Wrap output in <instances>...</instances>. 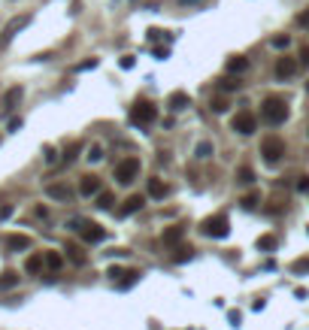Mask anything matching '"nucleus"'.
Wrapping results in <instances>:
<instances>
[{"instance_id":"nucleus-1","label":"nucleus","mask_w":309,"mask_h":330,"mask_svg":"<svg viewBox=\"0 0 309 330\" xmlns=\"http://www.w3.org/2000/svg\"><path fill=\"white\" fill-rule=\"evenodd\" d=\"M261 118L267 121V125H282L285 118H288V103L279 97H267L264 103H261Z\"/></svg>"},{"instance_id":"nucleus-2","label":"nucleus","mask_w":309,"mask_h":330,"mask_svg":"<svg viewBox=\"0 0 309 330\" xmlns=\"http://www.w3.org/2000/svg\"><path fill=\"white\" fill-rule=\"evenodd\" d=\"M200 231H203V236L224 239V236L231 233V221H228V215H224V212H218V215H209V218L200 221Z\"/></svg>"},{"instance_id":"nucleus-3","label":"nucleus","mask_w":309,"mask_h":330,"mask_svg":"<svg viewBox=\"0 0 309 330\" xmlns=\"http://www.w3.org/2000/svg\"><path fill=\"white\" fill-rule=\"evenodd\" d=\"M261 155H264V161H267V164H276V161L285 155V139H282V136H276V133L264 136V139H261Z\"/></svg>"},{"instance_id":"nucleus-4","label":"nucleus","mask_w":309,"mask_h":330,"mask_svg":"<svg viewBox=\"0 0 309 330\" xmlns=\"http://www.w3.org/2000/svg\"><path fill=\"white\" fill-rule=\"evenodd\" d=\"M70 228L82 233V236H85V242H100L103 236H106V231H103L100 224H94V221H82V218H73V221H70Z\"/></svg>"},{"instance_id":"nucleus-5","label":"nucleus","mask_w":309,"mask_h":330,"mask_svg":"<svg viewBox=\"0 0 309 330\" xmlns=\"http://www.w3.org/2000/svg\"><path fill=\"white\" fill-rule=\"evenodd\" d=\"M137 176H139V158H125V161L115 164V179L121 185H131Z\"/></svg>"},{"instance_id":"nucleus-6","label":"nucleus","mask_w":309,"mask_h":330,"mask_svg":"<svg viewBox=\"0 0 309 330\" xmlns=\"http://www.w3.org/2000/svg\"><path fill=\"white\" fill-rule=\"evenodd\" d=\"M155 118H158V109L149 100H137L134 103V109H131V121L134 125H152Z\"/></svg>"},{"instance_id":"nucleus-7","label":"nucleus","mask_w":309,"mask_h":330,"mask_svg":"<svg viewBox=\"0 0 309 330\" xmlns=\"http://www.w3.org/2000/svg\"><path fill=\"white\" fill-rule=\"evenodd\" d=\"M258 128V118L252 115V112H237L234 118H231V131L242 133V136H249V133H255Z\"/></svg>"},{"instance_id":"nucleus-8","label":"nucleus","mask_w":309,"mask_h":330,"mask_svg":"<svg viewBox=\"0 0 309 330\" xmlns=\"http://www.w3.org/2000/svg\"><path fill=\"white\" fill-rule=\"evenodd\" d=\"M22 97H25V88H22V85H12V88L3 94V100H0V115H9V112L22 103Z\"/></svg>"},{"instance_id":"nucleus-9","label":"nucleus","mask_w":309,"mask_h":330,"mask_svg":"<svg viewBox=\"0 0 309 330\" xmlns=\"http://www.w3.org/2000/svg\"><path fill=\"white\" fill-rule=\"evenodd\" d=\"M28 25H31V15H15V18H12V22H9V25L3 28V33H0V46H6V43H9V39L15 36V33L25 31Z\"/></svg>"},{"instance_id":"nucleus-10","label":"nucleus","mask_w":309,"mask_h":330,"mask_svg":"<svg viewBox=\"0 0 309 330\" xmlns=\"http://www.w3.org/2000/svg\"><path fill=\"white\" fill-rule=\"evenodd\" d=\"M79 194H82V197H94V194H100V179H97V176H82V182H79Z\"/></svg>"},{"instance_id":"nucleus-11","label":"nucleus","mask_w":309,"mask_h":330,"mask_svg":"<svg viewBox=\"0 0 309 330\" xmlns=\"http://www.w3.org/2000/svg\"><path fill=\"white\" fill-rule=\"evenodd\" d=\"M294 73H297V61H294V58L282 55V58L276 61V76H279V79H288V76H294Z\"/></svg>"},{"instance_id":"nucleus-12","label":"nucleus","mask_w":309,"mask_h":330,"mask_svg":"<svg viewBox=\"0 0 309 330\" xmlns=\"http://www.w3.org/2000/svg\"><path fill=\"white\" fill-rule=\"evenodd\" d=\"M142 203H146V200L139 197V194H131V197L125 200V203H121V209H118V215H121V218H128V215H134V212H139V209H142Z\"/></svg>"},{"instance_id":"nucleus-13","label":"nucleus","mask_w":309,"mask_h":330,"mask_svg":"<svg viewBox=\"0 0 309 330\" xmlns=\"http://www.w3.org/2000/svg\"><path fill=\"white\" fill-rule=\"evenodd\" d=\"M6 249H9V252L31 249V236H25V233H9V236H6Z\"/></svg>"},{"instance_id":"nucleus-14","label":"nucleus","mask_w":309,"mask_h":330,"mask_svg":"<svg viewBox=\"0 0 309 330\" xmlns=\"http://www.w3.org/2000/svg\"><path fill=\"white\" fill-rule=\"evenodd\" d=\"M46 194H49V197H52V200H64V203H67V200L73 197V191H70L67 185H64V182H55V185H46Z\"/></svg>"},{"instance_id":"nucleus-15","label":"nucleus","mask_w":309,"mask_h":330,"mask_svg":"<svg viewBox=\"0 0 309 330\" xmlns=\"http://www.w3.org/2000/svg\"><path fill=\"white\" fill-rule=\"evenodd\" d=\"M182 236H185V228H182V224H173V228L164 231V245H176Z\"/></svg>"},{"instance_id":"nucleus-16","label":"nucleus","mask_w":309,"mask_h":330,"mask_svg":"<svg viewBox=\"0 0 309 330\" xmlns=\"http://www.w3.org/2000/svg\"><path fill=\"white\" fill-rule=\"evenodd\" d=\"M185 106H191V97H188L185 91H173L170 94V109L179 112V109H185Z\"/></svg>"},{"instance_id":"nucleus-17","label":"nucleus","mask_w":309,"mask_h":330,"mask_svg":"<svg viewBox=\"0 0 309 330\" xmlns=\"http://www.w3.org/2000/svg\"><path fill=\"white\" fill-rule=\"evenodd\" d=\"M64 252H67V261H73L76 266H82L85 261H88V258H85V252H82L79 245H73V242H70L67 249H64Z\"/></svg>"},{"instance_id":"nucleus-18","label":"nucleus","mask_w":309,"mask_h":330,"mask_svg":"<svg viewBox=\"0 0 309 330\" xmlns=\"http://www.w3.org/2000/svg\"><path fill=\"white\" fill-rule=\"evenodd\" d=\"M43 261H46L49 270H55V273H58V270L64 266V255H58V252H46V255H43Z\"/></svg>"},{"instance_id":"nucleus-19","label":"nucleus","mask_w":309,"mask_h":330,"mask_svg":"<svg viewBox=\"0 0 309 330\" xmlns=\"http://www.w3.org/2000/svg\"><path fill=\"white\" fill-rule=\"evenodd\" d=\"M167 194V185L161 182V179H149V197H155V200H161Z\"/></svg>"},{"instance_id":"nucleus-20","label":"nucleus","mask_w":309,"mask_h":330,"mask_svg":"<svg viewBox=\"0 0 309 330\" xmlns=\"http://www.w3.org/2000/svg\"><path fill=\"white\" fill-rule=\"evenodd\" d=\"M194 155L206 161V158H212V155H215V146H212L209 139H200V142H197V149H194Z\"/></svg>"},{"instance_id":"nucleus-21","label":"nucleus","mask_w":309,"mask_h":330,"mask_svg":"<svg viewBox=\"0 0 309 330\" xmlns=\"http://www.w3.org/2000/svg\"><path fill=\"white\" fill-rule=\"evenodd\" d=\"M228 70H231V73H245V70H249V61H245L242 55H237V58L228 61Z\"/></svg>"},{"instance_id":"nucleus-22","label":"nucleus","mask_w":309,"mask_h":330,"mask_svg":"<svg viewBox=\"0 0 309 330\" xmlns=\"http://www.w3.org/2000/svg\"><path fill=\"white\" fill-rule=\"evenodd\" d=\"M43 266H46V261H43V255H31V258L25 261V270H28V273H39Z\"/></svg>"},{"instance_id":"nucleus-23","label":"nucleus","mask_w":309,"mask_h":330,"mask_svg":"<svg viewBox=\"0 0 309 330\" xmlns=\"http://www.w3.org/2000/svg\"><path fill=\"white\" fill-rule=\"evenodd\" d=\"M237 182L252 185V182H255V170H252V167H240V170H237Z\"/></svg>"},{"instance_id":"nucleus-24","label":"nucleus","mask_w":309,"mask_h":330,"mask_svg":"<svg viewBox=\"0 0 309 330\" xmlns=\"http://www.w3.org/2000/svg\"><path fill=\"white\" fill-rule=\"evenodd\" d=\"M15 285H18V276H15V273H9V270H6V273H3V276H0V291H3V288H15Z\"/></svg>"},{"instance_id":"nucleus-25","label":"nucleus","mask_w":309,"mask_h":330,"mask_svg":"<svg viewBox=\"0 0 309 330\" xmlns=\"http://www.w3.org/2000/svg\"><path fill=\"white\" fill-rule=\"evenodd\" d=\"M258 249H264V252H273V249H276V236H273V233H264V236L258 239Z\"/></svg>"},{"instance_id":"nucleus-26","label":"nucleus","mask_w":309,"mask_h":330,"mask_svg":"<svg viewBox=\"0 0 309 330\" xmlns=\"http://www.w3.org/2000/svg\"><path fill=\"white\" fill-rule=\"evenodd\" d=\"M191 252H194L191 245H179V249H176V255H173V261H176V264H182V261H188V258H191Z\"/></svg>"},{"instance_id":"nucleus-27","label":"nucleus","mask_w":309,"mask_h":330,"mask_svg":"<svg viewBox=\"0 0 309 330\" xmlns=\"http://www.w3.org/2000/svg\"><path fill=\"white\" fill-rule=\"evenodd\" d=\"M112 194H109V191H100V194H97V206H100V209H112Z\"/></svg>"},{"instance_id":"nucleus-28","label":"nucleus","mask_w":309,"mask_h":330,"mask_svg":"<svg viewBox=\"0 0 309 330\" xmlns=\"http://www.w3.org/2000/svg\"><path fill=\"white\" fill-rule=\"evenodd\" d=\"M125 276H128V279H121V282H118V288H131V285H134V282L139 279V273H137V270H128Z\"/></svg>"},{"instance_id":"nucleus-29","label":"nucleus","mask_w":309,"mask_h":330,"mask_svg":"<svg viewBox=\"0 0 309 330\" xmlns=\"http://www.w3.org/2000/svg\"><path fill=\"white\" fill-rule=\"evenodd\" d=\"M221 91H240V79H221Z\"/></svg>"},{"instance_id":"nucleus-30","label":"nucleus","mask_w":309,"mask_h":330,"mask_svg":"<svg viewBox=\"0 0 309 330\" xmlns=\"http://www.w3.org/2000/svg\"><path fill=\"white\" fill-rule=\"evenodd\" d=\"M209 109H212V112H224V109H228V100H224V97H215L212 103H209Z\"/></svg>"},{"instance_id":"nucleus-31","label":"nucleus","mask_w":309,"mask_h":330,"mask_svg":"<svg viewBox=\"0 0 309 330\" xmlns=\"http://www.w3.org/2000/svg\"><path fill=\"white\" fill-rule=\"evenodd\" d=\"M306 270H309V258H300V261L291 264V273H306Z\"/></svg>"},{"instance_id":"nucleus-32","label":"nucleus","mask_w":309,"mask_h":330,"mask_svg":"<svg viewBox=\"0 0 309 330\" xmlns=\"http://www.w3.org/2000/svg\"><path fill=\"white\" fill-rule=\"evenodd\" d=\"M270 46H273V49H288V46H291V39H288V36H273V39H270Z\"/></svg>"},{"instance_id":"nucleus-33","label":"nucleus","mask_w":309,"mask_h":330,"mask_svg":"<svg viewBox=\"0 0 309 330\" xmlns=\"http://www.w3.org/2000/svg\"><path fill=\"white\" fill-rule=\"evenodd\" d=\"M79 149H82L79 142H73V146H70V149H67V155H64V161H67V164H70V161H76V155H79Z\"/></svg>"},{"instance_id":"nucleus-34","label":"nucleus","mask_w":309,"mask_h":330,"mask_svg":"<svg viewBox=\"0 0 309 330\" xmlns=\"http://www.w3.org/2000/svg\"><path fill=\"white\" fill-rule=\"evenodd\" d=\"M103 158V149L100 146H91V149H88V161H100Z\"/></svg>"},{"instance_id":"nucleus-35","label":"nucleus","mask_w":309,"mask_h":330,"mask_svg":"<svg viewBox=\"0 0 309 330\" xmlns=\"http://www.w3.org/2000/svg\"><path fill=\"white\" fill-rule=\"evenodd\" d=\"M94 67H97V58H88V61H82L76 70H79V73H85V70H94Z\"/></svg>"},{"instance_id":"nucleus-36","label":"nucleus","mask_w":309,"mask_h":330,"mask_svg":"<svg viewBox=\"0 0 309 330\" xmlns=\"http://www.w3.org/2000/svg\"><path fill=\"white\" fill-rule=\"evenodd\" d=\"M240 203L245 206V209H252V206H258V194H249V197H242Z\"/></svg>"},{"instance_id":"nucleus-37","label":"nucleus","mask_w":309,"mask_h":330,"mask_svg":"<svg viewBox=\"0 0 309 330\" xmlns=\"http://www.w3.org/2000/svg\"><path fill=\"white\" fill-rule=\"evenodd\" d=\"M297 28H309V9H303V12L297 15Z\"/></svg>"},{"instance_id":"nucleus-38","label":"nucleus","mask_w":309,"mask_h":330,"mask_svg":"<svg viewBox=\"0 0 309 330\" xmlns=\"http://www.w3.org/2000/svg\"><path fill=\"white\" fill-rule=\"evenodd\" d=\"M228 321H231V324H234V327H240L242 315H240V312H228Z\"/></svg>"},{"instance_id":"nucleus-39","label":"nucleus","mask_w":309,"mask_h":330,"mask_svg":"<svg viewBox=\"0 0 309 330\" xmlns=\"http://www.w3.org/2000/svg\"><path fill=\"white\" fill-rule=\"evenodd\" d=\"M300 64L309 67V46H300Z\"/></svg>"},{"instance_id":"nucleus-40","label":"nucleus","mask_w":309,"mask_h":330,"mask_svg":"<svg viewBox=\"0 0 309 330\" xmlns=\"http://www.w3.org/2000/svg\"><path fill=\"white\" fill-rule=\"evenodd\" d=\"M297 191H309V176H300V182H297Z\"/></svg>"},{"instance_id":"nucleus-41","label":"nucleus","mask_w":309,"mask_h":330,"mask_svg":"<svg viewBox=\"0 0 309 330\" xmlns=\"http://www.w3.org/2000/svg\"><path fill=\"white\" fill-rule=\"evenodd\" d=\"M121 67H125V70H131V67H134V58H131V55H125V58H121Z\"/></svg>"},{"instance_id":"nucleus-42","label":"nucleus","mask_w":309,"mask_h":330,"mask_svg":"<svg viewBox=\"0 0 309 330\" xmlns=\"http://www.w3.org/2000/svg\"><path fill=\"white\" fill-rule=\"evenodd\" d=\"M167 55H170V52H167V49H155V58H158V61H164V58H167Z\"/></svg>"},{"instance_id":"nucleus-43","label":"nucleus","mask_w":309,"mask_h":330,"mask_svg":"<svg viewBox=\"0 0 309 330\" xmlns=\"http://www.w3.org/2000/svg\"><path fill=\"white\" fill-rule=\"evenodd\" d=\"M306 88H309V82H306Z\"/></svg>"}]
</instances>
